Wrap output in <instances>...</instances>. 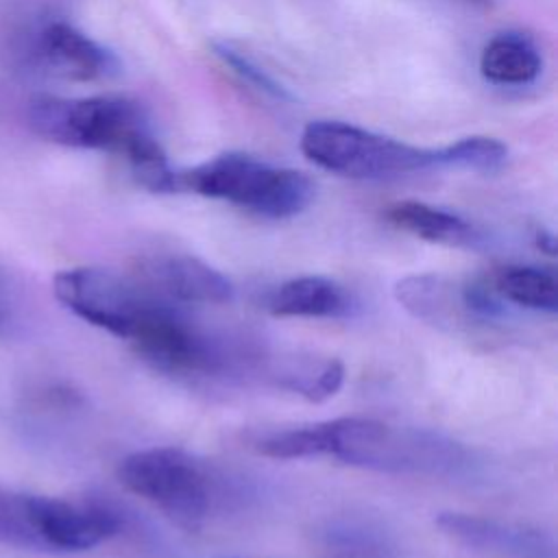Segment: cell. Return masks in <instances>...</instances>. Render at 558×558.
Listing matches in <instances>:
<instances>
[{
    "label": "cell",
    "mask_w": 558,
    "mask_h": 558,
    "mask_svg": "<svg viewBox=\"0 0 558 558\" xmlns=\"http://www.w3.org/2000/svg\"><path fill=\"white\" fill-rule=\"evenodd\" d=\"M466 2L477 4V7H490V4H493V0H466Z\"/></svg>",
    "instance_id": "cell-22"
},
{
    "label": "cell",
    "mask_w": 558,
    "mask_h": 558,
    "mask_svg": "<svg viewBox=\"0 0 558 558\" xmlns=\"http://www.w3.org/2000/svg\"><path fill=\"white\" fill-rule=\"evenodd\" d=\"M342 549L344 554L340 558H384V554L379 551V547L368 541L364 534H360L357 538H347L342 536Z\"/></svg>",
    "instance_id": "cell-20"
},
{
    "label": "cell",
    "mask_w": 558,
    "mask_h": 558,
    "mask_svg": "<svg viewBox=\"0 0 558 558\" xmlns=\"http://www.w3.org/2000/svg\"><path fill=\"white\" fill-rule=\"evenodd\" d=\"M179 192H194L264 218H292L314 201V183L299 170L266 163L246 153H225L179 172Z\"/></svg>",
    "instance_id": "cell-2"
},
{
    "label": "cell",
    "mask_w": 558,
    "mask_h": 558,
    "mask_svg": "<svg viewBox=\"0 0 558 558\" xmlns=\"http://www.w3.org/2000/svg\"><path fill=\"white\" fill-rule=\"evenodd\" d=\"M440 150L445 168H464L475 172H495L508 159V148L499 140L486 135L462 137Z\"/></svg>",
    "instance_id": "cell-17"
},
{
    "label": "cell",
    "mask_w": 558,
    "mask_h": 558,
    "mask_svg": "<svg viewBox=\"0 0 558 558\" xmlns=\"http://www.w3.org/2000/svg\"><path fill=\"white\" fill-rule=\"evenodd\" d=\"M395 296L412 316L436 327H453L466 312L460 290L436 275H410L399 279L395 283Z\"/></svg>",
    "instance_id": "cell-14"
},
{
    "label": "cell",
    "mask_w": 558,
    "mask_h": 558,
    "mask_svg": "<svg viewBox=\"0 0 558 558\" xmlns=\"http://www.w3.org/2000/svg\"><path fill=\"white\" fill-rule=\"evenodd\" d=\"M386 218L421 240L447 246H475L480 231L458 214L432 207L421 201H399L386 209Z\"/></svg>",
    "instance_id": "cell-13"
},
{
    "label": "cell",
    "mask_w": 558,
    "mask_h": 558,
    "mask_svg": "<svg viewBox=\"0 0 558 558\" xmlns=\"http://www.w3.org/2000/svg\"><path fill=\"white\" fill-rule=\"evenodd\" d=\"M493 292L519 307L556 314L558 281L551 270L536 266H504L493 275Z\"/></svg>",
    "instance_id": "cell-15"
},
{
    "label": "cell",
    "mask_w": 558,
    "mask_h": 558,
    "mask_svg": "<svg viewBox=\"0 0 558 558\" xmlns=\"http://www.w3.org/2000/svg\"><path fill=\"white\" fill-rule=\"evenodd\" d=\"M266 307L275 316H301V318H338L351 310V296L342 286L325 277H294L277 286Z\"/></svg>",
    "instance_id": "cell-11"
},
{
    "label": "cell",
    "mask_w": 558,
    "mask_h": 558,
    "mask_svg": "<svg viewBox=\"0 0 558 558\" xmlns=\"http://www.w3.org/2000/svg\"><path fill=\"white\" fill-rule=\"evenodd\" d=\"M214 52L218 54V59H220L225 65H229V68H231L242 81H246L253 89H257V92H262V94H266V96H270V98H279V100L290 98L288 89H286L281 83H277L255 59H251V57L244 54L242 50L233 48L231 44H227V41H216V44H214Z\"/></svg>",
    "instance_id": "cell-18"
},
{
    "label": "cell",
    "mask_w": 558,
    "mask_h": 558,
    "mask_svg": "<svg viewBox=\"0 0 558 558\" xmlns=\"http://www.w3.org/2000/svg\"><path fill=\"white\" fill-rule=\"evenodd\" d=\"M255 449L279 460L331 456L344 464L388 473L451 475L469 462L466 449L440 434L360 416L272 432L262 436Z\"/></svg>",
    "instance_id": "cell-1"
},
{
    "label": "cell",
    "mask_w": 558,
    "mask_h": 558,
    "mask_svg": "<svg viewBox=\"0 0 558 558\" xmlns=\"http://www.w3.org/2000/svg\"><path fill=\"white\" fill-rule=\"evenodd\" d=\"M146 275L174 301L214 305L233 299L231 281L203 259L190 255L159 257L148 264Z\"/></svg>",
    "instance_id": "cell-10"
},
{
    "label": "cell",
    "mask_w": 558,
    "mask_h": 558,
    "mask_svg": "<svg viewBox=\"0 0 558 558\" xmlns=\"http://www.w3.org/2000/svg\"><path fill=\"white\" fill-rule=\"evenodd\" d=\"M52 290L72 314L129 342L168 303L111 270L85 266L57 272Z\"/></svg>",
    "instance_id": "cell-6"
},
{
    "label": "cell",
    "mask_w": 558,
    "mask_h": 558,
    "mask_svg": "<svg viewBox=\"0 0 558 558\" xmlns=\"http://www.w3.org/2000/svg\"><path fill=\"white\" fill-rule=\"evenodd\" d=\"M39 527L46 551H85L111 538L120 530V517L100 504L41 495Z\"/></svg>",
    "instance_id": "cell-8"
},
{
    "label": "cell",
    "mask_w": 558,
    "mask_h": 558,
    "mask_svg": "<svg viewBox=\"0 0 558 558\" xmlns=\"http://www.w3.org/2000/svg\"><path fill=\"white\" fill-rule=\"evenodd\" d=\"M120 482L183 525L203 523L218 504V480L183 449L150 447L118 464Z\"/></svg>",
    "instance_id": "cell-5"
},
{
    "label": "cell",
    "mask_w": 558,
    "mask_h": 558,
    "mask_svg": "<svg viewBox=\"0 0 558 558\" xmlns=\"http://www.w3.org/2000/svg\"><path fill=\"white\" fill-rule=\"evenodd\" d=\"M35 54L39 65L68 81H102L118 74V57L68 22H50L41 28Z\"/></svg>",
    "instance_id": "cell-9"
},
{
    "label": "cell",
    "mask_w": 558,
    "mask_h": 558,
    "mask_svg": "<svg viewBox=\"0 0 558 558\" xmlns=\"http://www.w3.org/2000/svg\"><path fill=\"white\" fill-rule=\"evenodd\" d=\"M4 281L0 279V333H4L7 325H9V318H11V305L7 301V294H4Z\"/></svg>",
    "instance_id": "cell-21"
},
{
    "label": "cell",
    "mask_w": 558,
    "mask_h": 558,
    "mask_svg": "<svg viewBox=\"0 0 558 558\" xmlns=\"http://www.w3.org/2000/svg\"><path fill=\"white\" fill-rule=\"evenodd\" d=\"M299 144L301 153L318 168L360 181L445 168L440 148H418L340 120H312Z\"/></svg>",
    "instance_id": "cell-4"
},
{
    "label": "cell",
    "mask_w": 558,
    "mask_h": 558,
    "mask_svg": "<svg viewBox=\"0 0 558 558\" xmlns=\"http://www.w3.org/2000/svg\"><path fill=\"white\" fill-rule=\"evenodd\" d=\"M436 525L456 543L499 558H556L554 538L536 527L501 523L466 512H440Z\"/></svg>",
    "instance_id": "cell-7"
},
{
    "label": "cell",
    "mask_w": 558,
    "mask_h": 558,
    "mask_svg": "<svg viewBox=\"0 0 558 558\" xmlns=\"http://www.w3.org/2000/svg\"><path fill=\"white\" fill-rule=\"evenodd\" d=\"M26 120L41 140L72 148L111 150L124 159L155 137L144 109L124 96H37L28 102Z\"/></svg>",
    "instance_id": "cell-3"
},
{
    "label": "cell",
    "mask_w": 558,
    "mask_h": 558,
    "mask_svg": "<svg viewBox=\"0 0 558 558\" xmlns=\"http://www.w3.org/2000/svg\"><path fill=\"white\" fill-rule=\"evenodd\" d=\"M344 381V366L338 360H327L318 368L307 371V375H301L299 381H294L290 388H294L299 395L307 397L310 401H323L333 397Z\"/></svg>",
    "instance_id": "cell-19"
},
{
    "label": "cell",
    "mask_w": 558,
    "mask_h": 558,
    "mask_svg": "<svg viewBox=\"0 0 558 558\" xmlns=\"http://www.w3.org/2000/svg\"><path fill=\"white\" fill-rule=\"evenodd\" d=\"M543 57L536 41L519 31L497 33L480 54V74L493 85L523 87L541 76Z\"/></svg>",
    "instance_id": "cell-12"
},
{
    "label": "cell",
    "mask_w": 558,
    "mask_h": 558,
    "mask_svg": "<svg viewBox=\"0 0 558 558\" xmlns=\"http://www.w3.org/2000/svg\"><path fill=\"white\" fill-rule=\"evenodd\" d=\"M41 495L0 486V545L46 551L39 527Z\"/></svg>",
    "instance_id": "cell-16"
}]
</instances>
